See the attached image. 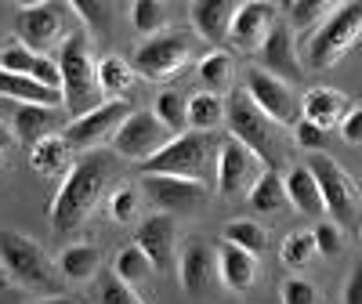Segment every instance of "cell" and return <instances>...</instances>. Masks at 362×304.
<instances>
[{
    "label": "cell",
    "mask_w": 362,
    "mask_h": 304,
    "mask_svg": "<svg viewBox=\"0 0 362 304\" xmlns=\"http://www.w3.org/2000/svg\"><path fill=\"white\" fill-rule=\"evenodd\" d=\"M119 170V156L112 148H90L66 170L62 185L54 192L51 203V232L54 235H73L87 218L90 210L98 206V199L105 196V185L116 177Z\"/></svg>",
    "instance_id": "6da1fadb"
},
{
    "label": "cell",
    "mask_w": 362,
    "mask_h": 304,
    "mask_svg": "<svg viewBox=\"0 0 362 304\" xmlns=\"http://www.w3.org/2000/svg\"><path fill=\"white\" fill-rule=\"evenodd\" d=\"M58 73H62V98L73 119L87 116L90 109L102 105V90H98V58H90V37L87 29L80 33H66V40L58 44Z\"/></svg>",
    "instance_id": "7a4b0ae2"
},
{
    "label": "cell",
    "mask_w": 362,
    "mask_h": 304,
    "mask_svg": "<svg viewBox=\"0 0 362 304\" xmlns=\"http://www.w3.org/2000/svg\"><path fill=\"white\" fill-rule=\"evenodd\" d=\"M218 134H203V131H185L177 134L163 152H156L148 163H141V174H174V177H192V181H210V174L218 170Z\"/></svg>",
    "instance_id": "3957f363"
},
{
    "label": "cell",
    "mask_w": 362,
    "mask_h": 304,
    "mask_svg": "<svg viewBox=\"0 0 362 304\" xmlns=\"http://www.w3.org/2000/svg\"><path fill=\"white\" fill-rule=\"evenodd\" d=\"M358 37H362V0L337 4L312 33V40H305V62L312 69H334L358 44Z\"/></svg>",
    "instance_id": "277c9868"
},
{
    "label": "cell",
    "mask_w": 362,
    "mask_h": 304,
    "mask_svg": "<svg viewBox=\"0 0 362 304\" xmlns=\"http://www.w3.org/2000/svg\"><path fill=\"white\" fill-rule=\"evenodd\" d=\"M225 124H228V138L243 141L264 167H276L279 170V163H283V134L250 102L247 90H235V95L228 98V119H225Z\"/></svg>",
    "instance_id": "5b68a950"
},
{
    "label": "cell",
    "mask_w": 362,
    "mask_h": 304,
    "mask_svg": "<svg viewBox=\"0 0 362 304\" xmlns=\"http://www.w3.org/2000/svg\"><path fill=\"white\" fill-rule=\"evenodd\" d=\"M308 170L315 177V185L322 192V206L329 221H334L341 232L362 225V203H358V185L351 181V174L326 152H312L308 156Z\"/></svg>",
    "instance_id": "8992f818"
},
{
    "label": "cell",
    "mask_w": 362,
    "mask_h": 304,
    "mask_svg": "<svg viewBox=\"0 0 362 304\" xmlns=\"http://www.w3.org/2000/svg\"><path fill=\"white\" fill-rule=\"evenodd\" d=\"M196 51V37L185 33V29H163V33L148 37L138 44L131 66L141 80H167V76H177L185 69V62Z\"/></svg>",
    "instance_id": "52a82bcc"
},
{
    "label": "cell",
    "mask_w": 362,
    "mask_h": 304,
    "mask_svg": "<svg viewBox=\"0 0 362 304\" xmlns=\"http://www.w3.org/2000/svg\"><path fill=\"white\" fill-rule=\"evenodd\" d=\"M177 134L170 127L160 124V116L153 109H134L127 119H124V127H119L109 141V148L116 152L119 160H134L138 167L148 163L156 156V152H163Z\"/></svg>",
    "instance_id": "ba28073f"
},
{
    "label": "cell",
    "mask_w": 362,
    "mask_h": 304,
    "mask_svg": "<svg viewBox=\"0 0 362 304\" xmlns=\"http://www.w3.org/2000/svg\"><path fill=\"white\" fill-rule=\"evenodd\" d=\"M0 264H4V271L15 283H22L29 290H51L54 286V271L40 250V242H33L29 235H22L15 228H0Z\"/></svg>",
    "instance_id": "9c48e42d"
},
{
    "label": "cell",
    "mask_w": 362,
    "mask_h": 304,
    "mask_svg": "<svg viewBox=\"0 0 362 304\" xmlns=\"http://www.w3.org/2000/svg\"><path fill=\"white\" fill-rule=\"evenodd\" d=\"M247 95H250V102L272 119V124H283V127H297L300 124V95L286 83V80H279V76H272V73H264L261 66L254 69H247Z\"/></svg>",
    "instance_id": "30bf717a"
},
{
    "label": "cell",
    "mask_w": 362,
    "mask_h": 304,
    "mask_svg": "<svg viewBox=\"0 0 362 304\" xmlns=\"http://www.w3.org/2000/svg\"><path fill=\"white\" fill-rule=\"evenodd\" d=\"M141 192L160 214H196L206 203L210 189L192 177H174V174H141Z\"/></svg>",
    "instance_id": "8fae6325"
},
{
    "label": "cell",
    "mask_w": 362,
    "mask_h": 304,
    "mask_svg": "<svg viewBox=\"0 0 362 304\" xmlns=\"http://www.w3.org/2000/svg\"><path fill=\"white\" fill-rule=\"evenodd\" d=\"M261 160L254 152L235 141V138H221V148H218V170H214V181H218V192L225 199H239V196H250V189L257 185L261 177Z\"/></svg>",
    "instance_id": "7c38bea8"
},
{
    "label": "cell",
    "mask_w": 362,
    "mask_h": 304,
    "mask_svg": "<svg viewBox=\"0 0 362 304\" xmlns=\"http://www.w3.org/2000/svg\"><path fill=\"white\" fill-rule=\"evenodd\" d=\"M131 102H102L98 109H90L87 116L80 119H69L62 138L69 141V148H80V152H90L98 141H112V134L124 127V119L131 116Z\"/></svg>",
    "instance_id": "4fadbf2b"
},
{
    "label": "cell",
    "mask_w": 362,
    "mask_h": 304,
    "mask_svg": "<svg viewBox=\"0 0 362 304\" xmlns=\"http://www.w3.org/2000/svg\"><path fill=\"white\" fill-rule=\"evenodd\" d=\"M257 62H261L264 73L286 80L290 87H293V83H305V66H300L297 33H293V29H290L283 18H276V25L268 29L264 44L257 47Z\"/></svg>",
    "instance_id": "5bb4252c"
},
{
    "label": "cell",
    "mask_w": 362,
    "mask_h": 304,
    "mask_svg": "<svg viewBox=\"0 0 362 304\" xmlns=\"http://www.w3.org/2000/svg\"><path fill=\"white\" fill-rule=\"evenodd\" d=\"M15 29H18V40L44 54V47L51 44H62V29H66V4H29L18 11L15 18Z\"/></svg>",
    "instance_id": "9a60e30c"
},
{
    "label": "cell",
    "mask_w": 362,
    "mask_h": 304,
    "mask_svg": "<svg viewBox=\"0 0 362 304\" xmlns=\"http://www.w3.org/2000/svg\"><path fill=\"white\" fill-rule=\"evenodd\" d=\"M272 25H276V4H264V0H243V4H235L228 44L235 51H243V54H257V47L264 44Z\"/></svg>",
    "instance_id": "2e32d148"
},
{
    "label": "cell",
    "mask_w": 362,
    "mask_h": 304,
    "mask_svg": "<svg viewBox=\"0 0 362 304\" xmlns=\"http://www.w3.org/2000/svg\"><path fill=\"white\" fill-rule=\"evenodd\" d=\"M0 69L15 73V76H29V80H37V83L51 87V90H62V73H58V62H54L51 54L29 51L22 40L4 44V51H0Z\"/></svg>",
    "instance_id": "e0dca14e"
},
{
    "label": "cell",
    "mask_w": 362,
    "mask_h": 304,
    "mask_svg": "<svg viewBox=\"0 0 362 304\" xmlns=\"http://www.w3.org/2000/svg\"><path fill=\"white\" fill-rule=\"evenodd\" d=\"M134 247L153 261V268H167L177 254V221L170 214H148L145 221H138Z\"/></svg>",
    "instance_id": "ac0fdd59"
},
{
    "label": "cell",
    "mask_w": 362,
    "mask_h": 304,
    "mask_svg": "<svg viewBox=\"0 0 362 304\" xmlns=\"http://www.w3.org/2000/svg\"><path fill=\"white\" fill-rule=\"evenodd\" d=\"M177 279L189 297L206 293L210 283L218 279V250H210V242H203V239H192L177 257Z\"/></svg>",
    "instance_id": "d6986e66"
},
{
    "label": "cell",
    "mask_w": 362,
    "mask_h": 304,
    "mask_svg": "<svg viewBox=\"0 0 362 304\" xmlns=\"http://www.w3.org/2000/svg\"><path fill=\"white\" fill-rule=\"evenodd\" d=\"M348 109H351L348 95L344 90H334V87H312V90L300 95V119H308L312 127H319L326 134L334 127H341Z\"/></svg>",
    "instance_id": "ffe728a7"
},
{
    "label": "cell",
    "mask_w": 362,
    "mask_h": 304,
    "mask_svg": "<svg viewBox=\"0 0 362 304\" xmlns=\"http://www.w3.org/2000/svg\"><path fill=\"white\" fill-rule=\"evenodd\" d=\"M218 279L232 293H247L261 279V261L247 250L232 247V242H221L218 247Z\"/></svg>",
    "instance_id": "44dd1931"
},
{
    "label": "cell",
    "mask_w": 362,
    "mask_h": 304,
    "mask_svg": "<svg viewBox=\"0 0 362 304\" xmlns=\"http://www.w3.org/2000/svg\"><path fill=\"white\" fill-rule=\"evenodd\" d=\"M66 124H62V112L58 109H47V105H15V116H11V134L25 145H37L51 134H62Z\"/></svg>",
    "instance_id": "7402d4cb"
},
{
    "label": "cell",
    "mask_w": 362,
    "mask_h": 304,
    "mask_svg": "<svg viewBox=\"0 0 362 304\" xmlns=\"http://www.w3.org/2000/svg\"><path fill=\"white\" fill-rule=\"evenodd\" d=\"M189 18H192L196 33L206 44H228L235 4H232V0H196V4L189 8Z\"/></svg>",
    "instance_id": "603a6c76"
},
{
    "label": "cell",
    "mask_w": 362,
    "mask_h": 304,
    "mask_svg": "<svg viewBox=\"0 0 362 304\" xmlns=\"http://www.w3.org/2000/svg\"><path fill=\"white\" fill-rule=\"evenodd\" d=\"M0 95L18 102V105H47V109H66V98L62 90H51L29 76H15V73H4L0 69Z\"/></svg>",
    "instance_id": "cb8c5ba5"
},
{
    "label": "cell",
    "mask_w": 362,
    "mask_h": 304,
    "mask_svg": "<svg viewBox=\"0 0 362 304\" xmlns=\"http://www.w3.org/2000/svg\"><path fill=\"white\" fill-rule=\"evenodd\" d=\"M286 199L300 210V214H308V218L326 214L322 192H319V185H315V177H312L308 163H293V167L286 170Z\"/></svg>",
    "instance_id": "d4e9b609"
},
{
    "label": "cell",
    "mask_w": 362,
    "mask_h": 304,
    "mask_svg": "<svg viewBox=\"0 0 362 304\" xmlns=\"http://www.w3.org/2000/svg\"><path fill=\"white\" fill-rule=\"evenodd\" d=\"M134 80H138V73L127 58H119V54L98 58V90L105 102H124V95L134 87Z\"/></svg>",
    "instance_id": "484cf974"
},
{
    "label": "cell",
    "mask_w": 362,
    "mask_h": 304,
    "mask_svg": "<svg viewBox=\"0 0 362 304\" xmlns=\"http://www.w3.org/2000/svg\"><path fill=\"white\" fill-rule=\"evenodd\" d=\"M228 119V102L221 95L210 90H196L189 95V131H203V134H218V127Z\"/></svg>",
    "instance_id": "4316f807"
},
{
    "label": "cell",
    "mask_w": 362,
    "mask_h": 304,
    "mask_svg": "<svg viewBox=\"0 0 362 304\" xmlns=\"http://www.w3.org/2000/svg\"><path fill=\"white\" fill-rule=\"evenodd\" d=\"M247 203L254 206V214H279V210L290 203L286 199V177H283V170L264 167L261 177H257V185L247 196Z\"/></svg>",
    "instance_id": "83f0119b"
},
{
    "label": "cell",
    "mask_w": 362,
    "mask_h": 304,
    "mask_svg": "<svg viewBox=\"0 0 362 304\" xmlns=\"http://www.w3.org/2000/svg\"><path fill=\"white\" fill-rule=\"evenodd\" d=\"M98 264H102V254L90 247V242H73V247H66L62 254H58V261H54L58 276L69 279V283H87V279H95Z\"/></svg>",
    "instance_id": "f1b7e54d"
},
{
    "label": "cell",
    "mask_w": 362,
    "mask_h": 304,
    "mask_svg": "<svg viewBox=\"0 0 362 304\" xmlns=\"http://www.w3.org/2000/svg\"><path fill=\"white\" fill-rule=\"evenodd\" d=\"M199 80H203V90H210V95H218V90H225L228 87V80H232V73H235V58H232V51H225V47H214V51H206L203 58H199Z\"/></svg>",
    "instance_id": "f546056e"
},
{
    "label": "cell",
    "mask_w": 362,
    "mask_h": 304,
    "mask_svg": "<svg viewBox=\"0 0 362 304\" xmlns=\"http://www.w3.org/2000/svg\"><path fill=\"white\" fill-rule=\"evenodd\" d=\"M69 152H73V148H69V141H66L62 134H51V138H44V141L33 145V152H29V163H33L37 174L54 177L58 170L69 163Z\"/></svg>",
    "instance_id": "4dcf8cb0"
},
{
    "label": "cell",
    "mask_w": 362,
    "mask_h": 304,
    "mask_svg": "<svg viewBox=\"0 0 362 304\" xmlns=\"http://www.w3.org/2000/svg\"><path fill=\"white\" fill-rule=\"evenodd\" d=\"M153 261H148L138 247H134V242H131V247H124V250H119L116 254V261H112V276L119 279V283H127V286H141V283H148V279H153Z\"/></svg>",
    "instance_id": "1f68e13d"
},
{
    "label": "cell",
    "mask_w": 362,
    "mask_h": 304,
    "mask_svg": "<svg viewBox=\"0 0 362 304\" xmlns=\"http://www.w3.org/2000/svg\"><path fill=\"white\" fill-rule=\"evenodd\" d=\"M153 112L160 116V124L170 127L174 134L189 131V95H181V90H174V87L160 90L156 102H153Z\"/></svg>",
    "instance_id": "d6a6232c"
},
{
    "label": "cell",
    "mask_w": 362,
    "mask_h": 304,
    "mask_svg": "<svg viewBox=\"0 0 362 304\" xmlns=\"http://www.w3.org/2000/svg\"><path fill=\"white\" fill-rule=\"evenodd\" d=\"M221 242H232V247H239V250H247V254L261 257V254L268 250V232H264L254 218H235V221L225 225Z\"/></svg>",
    "instance_id": "836d02e7"
},
{
    "label": "cell",
    "mask_w": 362,
    "mask_h": 304,
    "mask_svg": "<svg viewBox=\"0 0 362 304\" xmlns=\"http://www.w3.org/2000/svg\"><path fill=\"white\" fill-rule=\"evenodd\" d=\"M283 11H286L283 22L293 29V33H305V29H312V25L319 29V25L326 22V15L334 11V8H329L326 0H290Z\"/></svg>",
    "instance_id": "e575fe53"
},
{
    "label": "cell",
    "mask_w": 362,
    "mask_h": 304,
    "mask_svg": "<svg viewBox=\"0 0 362 304\" xmlns=\"http://www.w3.org/2000/svg\"><path fill=\"white\" fill-rule=\"evenodd\" d=\"M131 25L145 40L163 33L167 29V4H160V0H134L131 4Z\"/></svg>",
    "instance_id": "d590c367"
},
{
    "label": "cell",
    "mask_w": 362,
    "mask_h": 304,
    "mask_svg": "<svg viewBox=\"0 0 362 304\" xmlns=\"http://www.w3.org/2000/svg\"><path fill=\"white\" fill-rule=\"evenodd\" d=\"M315 254H319V247H315V235L312 232H290L283 239V250H279V257H283L286 268H305V264H312Z\"/></svg>",
    "instance_id": "8d00e7d4"
},
{
    "label": "cell",
    "mask_w": 362,
    "mask_h": 304,
    "mask_svg": "<svg viewBox=\"0 0 362 304\" xmlns=\"http://www.w3.org/2000/svg\"><path fill=\"white\" fill-rule=\"evenodd\" d=\"M76 15H80V22L87 25V37L95 33V37H102L105 29L112 25V8L105 4V0H76Z\"/></svg>",
    "instance_id": "74e56055"
},
{
    "label": "cell",
    "mask_w": 362,
    "mask_h": 304,
    "mask_svg": "<svg viewBox=\"0 0 362 304\" xmlns=\"http://www.w3.org/2000/svg\"><path fill=\"white\" fill-rule=\"evenodd\" d=\"M279 297H283V304H322V290L305 276H290L279 286Z\"/></svg>",
    "instance_id": "f35d334b"
},
{
    "label": "cell",
    "mask_w": 362,
    "mask_h": 304,
    "mask_svg": "<svg viewBox=\"0 0 362 304\" xmlns=\"http://www.w3.org/2000/svg\"><path fill=\"white\" fill-rule=\"evenodd\" d=\"M134 214H138V189L119 185V189L109 196V218H112L116 225H131Z\"/></svg>",
    "instance_id": "ab89813d"
},
{
    "label": "cell",
    "mask_w": 362,
    "mask_h": 304,
    "mask_svg": "<svg viewBox=\"0 0 362 304\" xmlns=\"http://www.w3.org/2000/svg\"><path fill=\"white\" fill-rule=\"evenodd\" d=\"M98 304H145L141 297H138V290L134 286H127V283H119L112 271L98 283Z\"/></svg>",
    "instance_id": "60d3db41"
},
{
    "label": "cell",
    "mask_w": 362,
    "mask_h": 304,
    "mask_svg": "<svg viewBox=\"0 0 362 304\" xmlns=\"http://www.w3.org/2000/svg\"><path fill=\"white\" fill-rule=\"evenodd\" d=\"M312 235H315V247H319L322 257H341V250H344V232H341L334 221H319V225L312 228Z\"/></svg>",
    "instance_id": "b9f144b4"
},
{
    "label": "cell",
    "mask_w": 362,
    "mask_h": 304,
    "mask_svg": "<svg viewBox=\"0 0 362 304\" xmlns=\"http://www.w3.org/2000/svg\"><path fill=\"white\" fill-rule=\"evenodd\" d=\"M293 141L300 145L312 156V152H326V131H319V127H312L308 119H300V124L293 127Z\"/></svg>",
    "instance_id": "7bdbcfd3"
},
{
    "label": "cell",
    "mask_w": 362,
    "mask_h": 304,
    "mask_svg": "<svg viewBox=\"0 0 362 304\" xmlns=\"http://www.w3.org/2000/svg\"><path fill=\"white\" fill-rule=\"evenodd\" d=\"M337 134H341V141H348V145H362V105H351V109H348V116L341 119Z\"/></svg>",
    "instance_id": "ee69618b"
},
{
    "label": "cell",
    "mask_w": 362,
    "mask_h": 304,
    "mask_svg": "<svg viewBox=\"0 0 362 304\" xmlns=\"http://www.w3.org/2000/svg\"><path fill=\"white\" fill-rule=\"evenodd\" d=\"M341 304H362V264L351 268V276L344 283V293H341Z\"/></svg>",
    "instance_id": "f6af8a7d"
},
{
    "label": "cell",
    "mask_w": 362,
    "mask_h": 304,
    "mask_svg": "<svg viewBox=\"0 0 362 304\" xmlns=\"http://www.w3.org/2000/svg\"><path fill=\"white\" fill-rule=\"evenodd\" d=\"M37 304H80V300L69 297V293H51V297H44V300H37Z\"/></svg>",
    "instance_id": "bcb514c9"
},
{
    "label": "cell",
    "mask_w": 362,
    "mask_h": 304,
    "mask_svg": "<svg viewBox=\"0 0 362 304\" xmlns=\"http://www.w3.org/2000/svg\"><path fill=\"white\" fill-rule=\"evenodd\" d=\"M11 138H15V134H11V131L4 127V116H0V152H4V148L11 145Z\"/></svg>",
    "instance_id": "7dc6e473"
},
{
    "label": "cell",
    "mask_w": 362,
    "mask_h": 304,
    "mask_svg": "<svg viewBox=\"0 0 362 304\" xmlns=\"http://www.w3.org/2000/svg\"><path fill=\"white\" fill-rule=\"evenodd\" d=\"M0 170H4V152H0Z\"/></svg>",
    "instance_id": "c3c4849f"
},
{
    "label": "cell",
    "mask_w": 362,
    "mask_h": 304,
    "mask_svg": "<svg viewBox=\"0 0 362 304\" xmlns=\"http://www.w3.org/2000/svg\"><path fill=\"white\" fill-rule=\"evenodd\" d=\"M0 40H4V37H0ZM0 51H4V44H0Z\"/></svg>",
    "instance_id": "681fc988"
},
{
    "label": "cell",
    "mask_w": 362,
    "mask_h": 304,
    "mask_svg": "<svg viewBox=\"0 0 362 304\" xmlns=\"http://www.w3.org/2000/svg\"><path fill=\"white\" fill-rule=\"evenodd\" d=\"M358 235H362V225H358Z\"/></svg>",
    "instance_id": "f907efd6"
}]
</instances>
